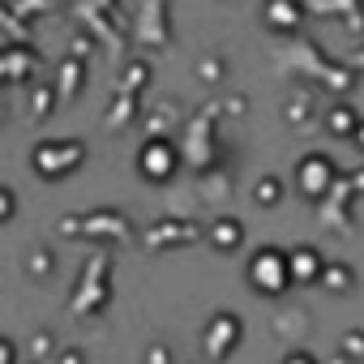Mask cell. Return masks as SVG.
Returning a JSON list of instances; mask_svg holds the SVG:
<instances>
[{
    "instance_id": "6da1fadb",
    "label": "cell",
    "mask_w": 364,
    "mask_h": 364,
    "mask_svg": "<svg viewBox=\"0 0 364 364\" xmlns=\"http://www.w3.org/2000/svg\"><path fill=\"white\" fill-rule=\"evenodd\" d=\"M245 279H249V287L257 291V296H287L291 287H296V279H291V257H287V249H274V245H262L253 257H249V270H245Z\"/></svg>"
},
{
    "instance_id": "7a4b0ae2",
    "label": "cell",
    "mask_w": 364,
    "mask_h": 364,
    "mask_svg": "<svg viewBox=\"0 0 364 364\" xmlns=\"http://www.w3.org/2000/svg\"><path fill=\"white\" fill-rule=\"evenodd\" d=\"M31 163H35V171H39L43 180H60V176H69V171H77V167L86 163V141H77V137L39 141V146L31 150Z\"/></svg>"
},
{
    "instance_id": "3957f363",
    "label": "cell",
    "mask_w": 364,
    "mask_h": 364,
    "mask_svg": "<svg viewBox=\"0 0 364 364\" xmlns=\"http://www.w3.org/2000/svg\"><path fill=\"white\" fill-rule=\"evenodd\" d=\"M334 180H338V167H334V159L321 154V150H309V154L296 163V189H300L309 202L326 198V193L334 189Z\"/></svg>"
},
{
    "instance_id": "277c9868",
    "label": "cell",
    "mask_w": 364,
    "mask_h": 364,
    "mask_svg": "<svg viewBox=\"0 0 364 364\" xmlns=\"http://www.w3.org/2000/svg\"><path fill=\"white\" fill-rule=\"evenodd\" d=\"M73 18L82 22V31H86L99 48H107L112 56H120V52H124V22L107 18L103 9H95V5H90V0H77V5H73Z\"/></svg>"
},
{
    "instance_id": "5b68a950",
    "label": "cell",
    "mask_w": 364,
    "mask_h": 364,
    "mask_svg": "<svg viewBox=\"0 0 364 364\" xmlns=\"http://www.w3.org/2000/svg\"><path fill=\"white\" fill-rule=\"evenodd\" d=\"M180 167V150L167 141V137H150L141 150H137V171L150 180V185H167Z\"/></svg>"
},
{
    "instance_id": "8992f818",
    "label": "cell",
    "mask_w": 364,
    "mask_h": 364,
    "mask_svg": "<svg viewBox=\"0 0 364 364\" xmlns=\"http://www.w3.org/2000/svg\"><path fill=\"white\" fill-rule=\"evenodd\" d=\"M240 338H245L240 317H236V313H215L210 326H206V355H210V360H228V355L240 347Z\"/></svg>"
},
{
    "instance_id": "52a82bcc",
    "label": "cell",
    "mask_w": 364,
    "mask_h": 364,
    "mask_svg": "<svg viewBox=\"0 0 364 364\" xmlns=\"http://www.w3.org/2000/svg\"><path fill=\"white\" fill-rule=\"evenodd\" d=\"M60 232L65 236H124L129 232V219H120L116 210H95V215H69L60 219Z\"/></svg>"
},
{
    "instance_id": "ba28073f",
    "label": "cell",
    "mask_w": 364,
    "mask_h": 364,
    "mask_svg": "<svg viewBox=\"0 0 364 364\" xmlns=\"http://www.w3.org/2000/svg\"><path fill=\"white\" fill-rule=\"evenodd\" d=\"M39 69V52L35 48H0V86H18V82H31Z\"/></svg>"
},
{
    "instance_id": "9c48e42d",
    "label": "cell",
    "mask_w": 364,
    "mask_h": 364,
    "mask_svg": "<svg viewBox=\"0 0 364 364\" xmlns=\"http://www.w3.org/2000/svg\"><path fill=\"white\" fill-rule=\"evenodd\" d=\"M137 39H141L146 48H163V43H167V0H146V5H141Z\"/></svg>"
},
{
    "instance_id": "30bf717a",
    "label": "cell",
    "mask_w": 364,
    "mask_h": 364,
    "mask_svg": "<svg viewBox=\"0 0 364 364\" xmlns=\"http://www.w3.org/2000/svg\"><path fill=\"white\" fill-rule=\"evenodd\" d=\"M262 22L270 31H279V35L300 31V22H304V0H266V5H262Z\"/></svg>"
},
{
    "instance_id": "8fae6325",
    "label": "cell",
    "mask_w": 364,
    "mask_h": 364,
    "mask_svg": "<svg viewBox=\"0 0 364 364\" xmlns=\"http://www.w3.org/2000/svg\"><path fill=\"white\" fill-rule=\"evenodd\" d=\"M287 257H291V279L296 283H321V274H326V257H321V249H313V245H296V249H287Z\"/></svg>"
},
{
    "instance_id": "7c38bea8",
    "label": "cell",
    "mask_w": 364,
    "mask_h": 364,
    "mask_svg": "<svg viewBox=\"0 0 364 364\" xmlns=\"http://www.w3.org/2000/svg\"><path fill=\"white\" fill-rule=\"evenodd\" d=\"M82 82H86V60H82V56H65L60 69H56V95H60V103L77 99Z\"/></svg>"
},
{
    "instance_id": "4fadbf2b",
    "label": "cell",
    "mask_w": 364,
    "mask_h": 364,
    "mask_svg": "<svg viewBox=\"0 0 364 364\" xmlns=\"http://www.w3.org/2000/svg\"><path fill=\"white\" fill-rule=\"evenodd\" d=\"M210 245L223 249V253L240 249V245H245V228H240V219H215V223H210Z\"/></svg>"
},
{
    "instance_id": "5bb4252c",
    "label": "cell",
    "mask_w": 364,
    "mask_h": 364,
    "mask_svg": "<svg viewBox=\"0 0 364 364\" xmlns=\"http://www.w3.org/2000/svg\"><path fill=\"white\" fill-rule=\"evenodd\" d=\"M0 35H5L9 43L31 48V22H22V18L9 9V0H0Z\"/></svg>"
},
{
    "instance_id": "9a60e30c",
    "label": "cell",
    "mask_w": 364,
    "mask_h": 364,
    "mask_svg": "<svg viewBox=\"0 0 364 364\" xmlns=\"http://www.w3.org/2000/svg\"><path fill=\"white\" fill-rule=\"evenodd\" d=\"M321 287H326L330 296H343V291H351V287H355V270H351L347 262H330V266H326V274H321Z\"/></svg>"
},
{
    "instance_id": "2e32d148",
    "label": "cell",
    "mask_w": 364,
    "mask_h": 364,
    "mask_svg": "<svg viewBox=\"0 0 364 364\" xmlns=\"http://www.w3.org/2000/svg\"><path fill=\"white\" fill-rule=\"evenodd\" d=\"M253 202L266 206V210L279 206V202H283V180H279V176H262L257 185H253Z\"/></svg>"
},
{
    "instance_id": "e0dca14e",
    "label": "cell",
    "mask_w": 364,
    "mask_h": 364,
    "mask_svg": "<svg viewBox=\"0 0 364 364\" xmlns=\"http://www.w3.org/2000/svg\"><path fill=\"white\" fill-rule=\"evenodd\" d=\"M326 129H330L334 137H355V129H360V116H355L351 107H334V112H330V120H326Z\"/></svg>"
},
{
    "instance_id": "ac0fdd59",
    "label": "cell",
    "mask_w": 364,
    "mask_h": 364,
    "mask_svg": "<svg viewBox=\"0 0 364 364\" xmlns=\"http://www.w3.org/2000/svg\"><path fill=\"white\" fill-rule=\"evenodd\" d=\"M60 5V0H9V9L22 18V22H35V18H43V14H52Z\"/></svg>"
},
{
    "instance_id": "d6986e66",
    "label": "cell",
    "mask_w": 364,
    "mask_h": 364,
    "mask_svg": "<svg viewBox=\"0 0 364 364\" xmlns=\"http://www.w3.org/2000/svg\"><path fill=\"white\" fill-rule=\"evenodd\" d=\"M189 236H193L189 223H159V232H150L146 240L150 245H171V240H189Z\"/></svg>"
},
{
    "instance_id": "ffe728a7",
    "label": "cell",
    "mask_w": 364,
    "mask_h": 364,
    "mask_svg": "<svg viewBox=\"0 0 364 364\" xmlns=\"http://www.w3.org/2000/svg\"><path fill=\"white\" fill-rule=\"evenodd\" d=\"M52 103H60L56 86H35V107H31V116H35V120H43V116L52 112Z\"/></svg>"
},
{
    "instance_id": "44dd1931",
    "label": "cell",
    "mask_w": 364,
    "mask_h": 364,
    "mask_svg": "<svg viewBox=\"0 0 364 364\" xmlns=\"http://www.w3.org/2000/svg\"><path fill=\"white\" fill-rule=\"evenodd\" d=\"M95 48H99V43H95V39H90L86 31H77V35L69 39V56H82V60H86V56H90Z\"/></svg>"
},
{
    "instance_id": "7402d4cb",
    "label": "cell",
    "mask_w": 364,
    "mask_h": 364,
    "mask_svg": "<svg viewBox=\"0 0 364 364\" xmlns=\"http://www.w3.org/2000/svg\"><path fill=\"white\" fill-rule=\"evenodd\" d=\"M14 210H18V198H14V189H5V185H0V223H5V219H14Z\"/></svg>"
},
{
    "instance_id": "603a6c76",
    "label": "cell",
    "mask_w": 364,
    "mask_h": 364,
    "mask_svg": "<svg viewBox=\"0 0 364 364\" xmlns=\"http://www.w3.org/2000/svg\"><path fill=\"white\" fill-rule=\"evenodd\" d=\"M279 364H321V360H317L313 351H287V355H283Z\"/></svg>"
},
{
    "instance_id": "cb8c5ba5",
    "label": "cell",
    "mask_w": 364,
    "mask_h": 364,
    "mask_svg": "<svg viewBox=\"0 0 364 364\" xmlns=\"http://www.w3.org/2000/svg\"><path fill=\"white\" fill-rule=\"evenodd\" d=\"M343 351L347 355H364V334H347L343 338Z\"/></svg>"
},
{
    "instance_id": "d4e9b609",
    "label": "cell",
    "mask_w": 364,
    "mask_h": 364,
    "mask_svg": "<svg viewBox=\"0 0 364 364\" xmlns=\"http://www.w3.org/2000/svg\"><path fill=\"white\" fill-rule=\"evenodd\" d=\"M90 5H95V9H103L107 18H116V22H120V0H90Z\"/></svg>"
},
{
    "instance_id": "484cf974",
    "label": "cell",
    "mask_w": 364,
    "mask_h": 364,
    "mask_svg": "<svg viewBox=\"0 0 364 364\" xmlns=\"http://www.w3.org/2000/svg\"><path fill=\"white\" fill-rule=\"evenodd\" d=\"M355 141H360V150H364V120H360V129H355Z\"/></svg>"
},
{
    "instance_id": "4316f807",
    "label": "cell",
    "mask_w": 364,
    "mask_h": 364,
    "mask_svg": "<svg viewBox=\"0 0 364 364\" xmlns=\"http://www.w3.org/2000/svg\"><path fill=\"white\" fill-rule=\"evenodd\" d=\"M0 120H5V107H0Z\"/></svg>"
}]
</instances>
